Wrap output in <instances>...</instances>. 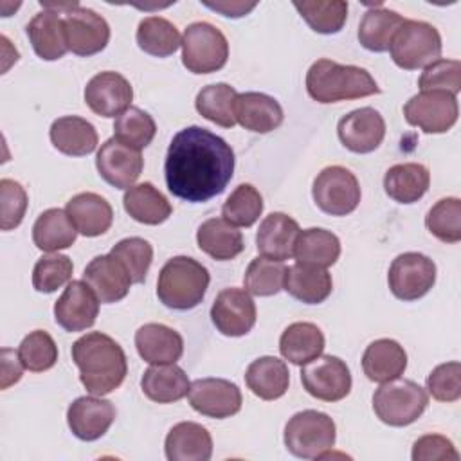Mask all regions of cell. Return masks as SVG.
<instances>
[{"label": "cell", "mask_w": 461, "mask_h": 461, "mask_svg": "<svg viewBox=\"0 0 461 461\" xmlns=\"http://www.w3.org/2000/svg\"><path fill=\"white\" fill-rule=\"evenodd\" d=\"M189 378L176 364H151L140 378L142 393L157 403H173L189 393Z\"/></svg>", "instance_id": "cell-32"}, {"label": "cell", "mask_w": 461, "mask_h": 461, "mask_svg": "<svg viewBox=\"0 0 461 461\" xmlns=\"http://www.w3.org/2000/svg\"><path fill=\"white\" fill-rule=\"evenodd\" d=\"M299 230V223L292 216L285 212L268 214L259 223L256 234L258 252L276 261L290 259L294 256V245Z\"/></svg>", "instance_id": "cell-24"}, {"label": "cell", "mask_w": 461, "mask_h": 461, "mask_svg": "<svg viewBox=\"0 0 461 461\" xmlns=\"http://www.w3.org/2000/svg\"><path fill=\"white\" fill-rule=\"evenodd\" d=\"M427 389L438 402H456L461 398V364L447 362L434 367L427 376Z\"/></svg>", "instance_id": "cell-52"}, {"label": "cell", "mask_w": 461, "mask_h": 461, "mask_svg": "<svg viewBox=\"0 0 461 461\" xmlns=\"http://www.w3.org/2000/svg\"><path fill=\"white\" fill-rule=\"evenodd\" d=\"M83 281L94 290L99 303L110 304L124 299L131 286V277L113 254L95 256L83 270Z\"/></svg>", "instance_id": "cell-20"}, {"label": "cell", "mask_w": 461, "mask_h": 461, "mask_svg": "<svg viewBox=\"0 0 461 461\" xmlns=\"http://www.w3.org/2000/svg\"><path fill=\"white\" fill-rule=\"evenodd\" d=\"M303 20L312 31L319 34L339 32L348 18V2L330 0V2H294Z\"/></svg>", "instance_id": "cell-44"}, {"label": "cell", "mask_w": 461, "mask_h": 461, "mask_svg": "<svg viewBox=\"0 0 461 461\" xmlns=\"http://www.w3.org/2000/svg\"><path fill=\"white\" fill-rule=\"evenodd\" d=\"M427 391L412 380L394 378L384 382L373 394V411L380 421L391 427L414 423L427 409Z\"/></svg>", "instance_id": "cell-6"}, {"label": "cell", "mask_w": 461, "mask_h": 461, "mask_svg": "<svg viewBox=\"0 0 461 461\" xmlns=\"http://www.w3.org/2000/svg\"><path fill=\"white\" fill-rule=\"evenodd\" d=\"M164 450L169 461H207L212 456V438L200 423L180 421L167 432Z\"/></svg>", "instance_id": "cell-25"}, {"label": "cell", "mask_w": 461, "mask_h": 461, "mask_svg": "<svg viewBox=\"0 0 461 461\" xmlns=\"http://www.w3.org/2000/svg\"><path fill=\"white\" fill-rule=\"evenodd\" d=\"M405 18L396 11L385 7H373L366 11L358 25V41L364 49L371 52H385L391 47V41L403 23Z\"/></svg>", "instance_id": "cell-39"}, {"label": "cell", "mask_w": 461, "mask_h": 461, "mask_svg": "<svg viewBox=\"0 0 461 461\" xmlns=\"http://www.w3.org/2000/svg\"><path fill=\"white\" fill-rule=\"evenodd\" d=\"M245 382L258 398L272 402L288 391L290 371L277 357H259L249 364Z\"/></svg>", "instance_id": "cell-33"}, {"label": "cell", "mask_w": 461, "mask_h": 461, "mask_svg": "<svg viewBox=\"0 0 461 461\" xmlns=\"http://www.w3.org/2000/svg\"><path fill=\"white\" fill-rule=\"evenodd\" d=\"M137 45L149 56L167 58L182 45L178 29L162 16H146L137 27Z\"/></svg>", "instance_id": "cell-40"}, {"label": "cell", "mask_w": 461, "mask_h": 461, "mask_svg": "<svg viewBox=\"0 0 461 461\" xmlns=\"http://www.w3.org/2000/svg\"><path fill=\"white\" fill-rule=\"evenodd\" d=\"M191 407L207 418H230L240 412L243 398L240 387L225 378H198L189 385Z\"/></svg>", "instance_id": "cell-14"}, {"label": "cell", "mask_w": 461, "mask_h": 461, "mask_svg": "<svg viewBox=\"0 0 461 461\" xmlns=\"http://www.w3.org/2000/svg\"><path fill=\"white\" fill-rule=\"evenodd\" d=\"M393 61L403 70L423 68L441 56V36L432 23L421 20H403L391 47Z\"/></svg>", "instance_id": "cell-7"}, {"label": "cell", "mask_w": 461, "mask_h": 461, "mask_svg": "<svg viewBox=\"0 0 461 461\" xmlns=\"http://www.w3.org/2000/svg\"><path fill=\"white\" fill-rule=\"evenodd\" d=\"M387 283L394 297L416 301L436 283V263L420 252H403L389 267Z\"/></svg>", "instance_id": "cell-12"}, {"label": "cell", "mask_w": 461, "mask_h": 461, "mask_svg": "<svg viewBox=\"0 0 461 461\" xmlns=\"http://www.w3.org/2000/svg\"><path fill=\"white\" fill-rule=\"evenodd\" d=\"M182 63L193 74H211L225 67L229 43L209 22H194L182 34Z\"/></svg>", "instance_id": "cell-8"}, {"label": "cell", "mask_w": 461, "mask_h": 461, "mask_svg": "<svg viewBox=\"0 0 461 461\" xmlns=\"http://www.w3.org/2000/svg\"><path fill=\"white\" fill-rule=\"evenodd\" d=\"M61 13L43 9L32 16L27 23V36L38 58L45 61H54L65 56L68 50L65 40V27Z\"/></svg>", "instance_id": "cell-28"}, {"label": "cell", "mask_w": 461, "mask_h": 461, "mask_svg": "<svg viewBox=\"0 0 461 461\" xmlns=\"http://www.w3.org/2000/svg\"><path fill=\"white\" fill-rule=\"evenodd\" d=\"M205 7L212 9V11H218L220 14L223 16H229V18H240V16H245L247 13H250L258 4L256 2H229V0H221V2H203Z\"/></svg>", "instance_id": "cell-55"}, {"label": "cell", "mask_w": 461, "mask_h": 461, "mask_svg": "<svg viewBox=\"0 0 461 461\" xmlns=\"http://www.w3.org/2000/svg\"><path fill=\"white\" fill-rule=\"evenodd\" d=\"M77 229L67 211L52 207L43 211L32 225V241L40 250L58 252L74 245Z\"/></svg>", "instance_id": "cell-36"}, {"label": "cell", "mask_w": 461, "mask_h": 461, "mask_svg": "<svg viewBox=\"0 0 461 461\" xmlns=\"http://www.w3.org/2000/svg\"><path fill=\"white\" fill-rule=\"evenodd\" d=\"M234 173V151L202 126L180 130L166 153L164 175L171 194L191 203L221 194Z\"/></svg>", "instance_id": "cell-1"}, {"label": "cell", "mask_w": 461, "mask_h": 461, "mask_svg": "<svg viewBox=\"0 0 461 461\" xmlns=\"http://www.w3.org/2000/svg\"><path fill=\"white\" fill-rule=\"evenodd\" d=\"M211 321L221 335H247L256 324V304L250 294L236 286L223 288L211 306Z\"/></svg>", "instance_id": "cell-15"}, {"label": "cell", "mask_w": 461, "mask_h": 461, "mask_svg": "<svg viewBox=\"0 0 461 461\" xmlns=\"http://www.w3.org/2000/svg\"><path fill=\"white\" fill-rule=\"evenodd\" d=\"M63 14L65 40L70 52L77 56H94L108 45L110 25L101 14L81 5Z\"/></svg>", "instance_id": "cell-13"}, {"label": "cell", "mask_w": 461, "mask_h": 461, "mask_svg": "<svg viewBox=\"0 0 461 461\" xmlns=\"http://www.w3.org/2000/svg\"><path fill=\"white\" fill-rule=\"evenodd\" d=\"M306 92L313 101L328 104L380 94V86L366 68L322 58L306 72Z\"/></svg>", "instance_id": "cell-3"}, {"label": "cell", "mask_w": 461, "mask_h": 461, "mask_svg": "<svg viewBox=\"0 0 461 461\" xmlns=\"http://www.w3.org/2000/svg\"><path fill=\"white\" fill-rule=\"evenodd\" d=\"M95 166L104 182L115 189H128L140 176L144 158L140 151L131 149L112 137L101 144L95 157Z\"/></svg>", "instance_id": "cell-17"}, {"label": "cell", "mask_w": 461, "mask_h": 461, "mask_svg": "<svg viewBox=\"0 0 461 461\" xmlns=\"http://www.w3.org/2000/svg\"><path fill=\"white\" fill-rule=\"evenodd\" d=\"M196 243L202 252L218 261H229L245 249L243 234L225 218H209L196 230Z\"/></svg>", "instance_id": "cell-30"}, {"label": "cell", "mask_w": 461, "mask_h": 461, "mask_svg": "<svg viewBox=\"0 0 461 461\" xmlns=\"http://www.w3.org/2000/svg\"><path fill=\"white\" fill-rule=\"evenodd\" d=\"M340 256V240L326 229L310 227L299 230L294 245V258L297 263L328 268L335 265Z\"/></svg>", "instance_id": "cell-38"}, {"label": "cell", "mask_w": 461, "mask_h": 461, "mask_svg": "<svg viewBox=\"0 0 461 461\" xmlns=\"http://www.w3.org/2000/svg\"><path fill=\"white\" fill-rule=\"evenodd\" d=\"M286 270L288 268L283 261L258 256L249 263L245 270V276H243L245 290L258 297L276 295L285 288Z\"/></svg>", "instance_id": "cell-42"}, {"label": "cell", "mask_w": 461, "mask_h": 461, "mask_svg": "<svg viewBox=\"0 0 461 461\" xmlns=\"http://www.w3.org/2000/svg\"><path fill=\"white\" fill-rule=\"evenodd\" d=\"M263 212V198L250 184H240L223 202L221 216L238 227L254 225Z\"/></svg>", "instance_id": "cell-45"}, {"label": "cell", "mask_w": 461, "mask_h": 461, "mask_svg": "<svg viewBox=\"0 0 461 461\" xmlns=\"http://www.w3.org/2000/svg\"><path fill=\"white\" fill-rule=\"evenodd\" d=\"M52 146L70 157L90 155L97 148V131L92 122L77 115H65L50 124Z\"/></svg>", "instance_id": "cell-29"}, {"label": "cell", "mask_w": 461, "mask_h": 461, "mask_svg": "<svg viewBox=\"0 0 461 461\" xmlns=\"http://www.w3.org/2000/svg\"><path fill=\"white\" fill-rule=\"evenodd\" d=\"M412 461H457L459 452L454 443L441 434H425L412 445Z\"/></svg>", "instance_id": "cell-53"}, {"label": "cell", "mask_w": 461, "mask_h": 461, "mask_svg": "<svg viewBox=\"0 0 461 461\" xmlns=\"http://www.w3.org/2000/svg\"><path fill=\"white\" fill-rule=\"evenodd\" d=\"M133 88L130 81L113 70L95 74L85 86V103L101 117H119L130 108Z\"/></svg>", "instance_id": "cell-16"}, {"label": "cell", "mask_w": 461, "mask_h": 461, "mask_svg": "<svg viewBox=\"0 0 461 461\" xmlns=\"http://www.w3.org/2000/svg\"><path fill=\"white\" fill-rule=\"evenodd\" d=\"M407 367V353L393 339L373 340L362 355L364 375L376 384L394 380L403 375Z\"/></svg>", "instance_id": "cell-27"}, {"label": "cell", "mask_w": 461, "mask_h": 461, "mask_svg": "<svg viewBox=\"0 0 461 461\" xmlns=\"http://www.w3.org/2000/svg\"><path fill=\"white\" fill-rule=\"evenodd\" d=\"M77 232L86 238L104 234L113 221L112 205L97 193H79L67 202L65 207Z\"/></svg>", "instance_id": "cell-26"}, {"label": "cell", "mask_w": 461, "mask_h": 461, "mask_svg": "<svg viewBox=\"0 0 461 461\" xmlns=\"http://www.w3.org/2000/svg\"><path fill=\"white\" fill-rule=\"evenodd\" d=\"M418 86L420 90H443L456 95L461 90V63L457 59H436L425 67Z\"/></svg>", "instance_id": "cell-50"}, {"label": "cell", "mask_w": 461, "mask_h": 461, "mask_svg": "<svg viewBox=\"0 0 461 461\" xmlns=\"http://www.w3.org/2000/svg\"><path fill=\"white\" fill-rule=\"evenodd\" d=\"M236 95L238 92L234 90V86L227 83L207 85L196 94L194 106H196V112L207 121L223 128H232L236 124V117H234Z\"/></svg>", "instance_id": "cell-41"}, {"label": "cell", "mask_w": 461, "mask_h": 461, "mask_svg": "<svg viewBox=\"0 0 461 461\" xmlns=\"http://www.w3.org/2000/svg\"><path fill=\"white\" fill-rule=\"evenodd\" d=\"M234 117L245 130L268 133L281 126L285 113L277 99L263 92H243L236 95Z\"/></svg>", "instance_id": "cell-22"}, {"label": "cell", "mask_w": 461, "mask_h": 461, "mask_svg": "<svg viewBox=\"0 0 461 461\" xmlns=\"http://www.w3.org/2000/svg\"><path fill=\"white\" fill-rule=\"evenodd\" d=\"M430 173L423 164L405 162L394 164L385 171L384 189L389 198L398 203H414L429 189Z\"/></svg>", "instance_id": "cell-34"}, {"label": "cell", "mask_w": 461, "mask_h": 461, "mask_svg": "<svg viewBox=\"0 0 461 461\" xmlns=\"http://www.w3.org/2000/svg\"><path fill=\"white\" fill-rule=\"evenodd\" d=\"M331 274L315 265L295 263L288 267L285 276V288L294 299L306 304H319L331 294Z\"/></svg>", "instance_id": "cell-31"}, {"label": "cell", "mask_w": 461, "mask_h": 461, "mask_svg": "<svg viewBox=\"0 0 461 461\" xmlns=\"http://www.w3.org/2000/svg\"><path fill=\"white\" fill-rule=\"evenodd\" d=\"M72 360L79 380L94 396L115 391L126 378L128 360L124 349L110 335L90 331L72 344Z\"/></svg>", "instance_id": "cell-2"}, {"label": "cell", "mask_w": 461, "mask_h": 461, "mask_svg": "<svg viewBox=\"0 0 461 461\" xmlns=\"http://www.w3.org/2000/svg\"><path fill=\"white\" fill-rule=\"evenodd\" d=\"M457 113L456 95L443 90H421L403 106L405 121L425 133L448 131L456 124Z\"/></svg>", "instance_id": "cell-10"}, {"label": "cell", "mask_w": 461, "mask_h": 461, "mask_svg": "<svg viewBox=\"0 0 461 461\" xmlns=\"http://www.w3.org/2000/svg\"><path fill=\"white\" fill-rule=\"evenodd\" d=\"M335 421L321 411L295 412L285 425V445L290 454L303 459H322L335 445Z\"/></svg>", "instance_id": "cell-5"}, {"label": "cell", "mask_w": 461, "mask_h": 461, "mask_svg": "<svg viewBox=\"0 0 461 461\" xmlns=\"http://www.w3.org/2000/svg\"><path fill=\"white\" fill-rule=\"evenodd\" d=\"M312 196L322 212L346 216L358 207L360 185L349 169L342 166H328L315 176Z\"/></svg>", "instance_id": "cell-9"}, {"label": "cell", "mask_w": 461, "mask_h": 461, "mask_svg": "<svg viewBox=\"0 0 461 461\" xmlns=\"http://www.w3.org/2000/svg\"><path fill=\"white\" fill-rule=\"evenodd\" d=\"M128 270L131 283H142L153 261V247L148 240L131 236L115 243L110 250Z\"/></svg>", "instance_id": "cell-49"}, {"label": "cell", "mask_w": 461, "mask_h": 461, "mask_svg": "<svg viewBox=\"0 0 461 461\" xmlns=\"http://www.w3.org/2000/svg\"><path fill=\"white\" fill-rule=\"evenodd\" d=\"M155 133H157V124L153 117L137 106H130L113 122V137L121 144L137 151L149 146Z\"/></svg>", "instance_id": "cell-43"}, {"label": "cell", "mask_w": 461, "mask_h": 461, "mask_svg": "<svg viewBox=\"0 0 461 461\" xmlns=\"http://www.w3.org/2000/svg\"><path fill=\"white\" fill-rule=\"evenodd\" d=\"M122 205L135 221L144 225H158L166 221L173 211L167 198L151 182L128 187L122 196Z\"/></svg>", "instance_id": "cell-35"}, {"label": "cell", "mask_w": 461, "mask_h": 461, "mask_svg": "<svg viewBox=\"0 0 461 461\" xmlns=\"http://www.w3.org/2000/svg\"><path fill=\"white\" fill-rule=\"evenodd\" d=\"M99 313V299L85 281H70L54 304V319L65 331L92 328Z\"/></svg>", "instance_id": "cell-18"}, {"label": "cell", "mask_w": 461, "mask_h": 461, "mask_svg": "<svg viewBox=\"0 0 461 461\" xmlns=\"http://www.w3.org/2000/svg\"><path fill=\"white\" fill-rule=\"evenodd\" d=\"M72 270V259L65 254L41 256L32 268V286L41 294H52L70 281Z\"/></svg>", "instance_id": "cell-48"}, {"label": "cell", "mask_w": 461, "mask_h": 461, "mask_svg": "<svg viewBox=\"0 0 461 461\" xmlns=\"http://www.w3.org/2000/svg\"><path fill=\"white\" fill-rule=\"evenodd\" d=\"M115 420L112 402L97 396H79L67 411V423L72 434L83 441H95L104 436Z\"/></svg>", "instance_id": "cell-21"}, {"label": "cell", "mask_w": 461, "mask_h": 461, "mask_svg": "<svg viewBox=\"0 0 461 461\" xmlns=\"http://www.w3.org/2000/svg\"><path fill=\"white\" fill-rule=\"evenodd\" d=\"M135 348L148 364H175L184 353V339L166 324L148 322L135 331Z\"/></svg>", "instance_id": "cell-23"}, {"label": "cell", "mask_w": 461, "mask_h": 461, "mask_svg": "<svg viewBox=\"0 0 461 461\" xmlns=\"http://www.w3.org/2000/svg\"><path fill=\"white\" fill-rule=\"evenodd\" d=\"M306 393L322 402H339L351 391V373L346 362L335 355H319L301 369Z\"/></svg>", "instance_id": "cell-11"}, {"label": "cell", "mask_w": 461, "mask_h": 461, "mask_svg": "<svg viewBox=\"0 0 461 461\" xmlns=\"http://www.w3.org/2000/svg\"><path fill=\"white\" fill-rule=\"evenodd\" d=\"M425 225L439 241L457 243L461 240V200L456 196L438 200L429 209Z\"/></svg>", "instance_id": "cell-46"}, {"label": "cell", "mask_w": 461, "mask_h": 461, "mask_svg": "<svg viewBox=\"0 0 461 461\" xmlns=\"http://www.w3.org/2000/svg\"><path fill=\"white\" fill-rule=\"evenodd\" d=\"M18 355L25 369L41 373L58 362V346L47 331L34 330L20 342Z\"/></svg>", "instance_id": "cell-47"}, {"label": "cell", "mask_w": 461, "mask_h": 461, "mask_svg": "<svg viewBox=\"0 0 461 461\" xmlns=\"http://www.w3.org/2000/svg\"><path fill=\"white\" fill-rule=\"evenodd\" d=\"M27 193L20 182L11 178L0 180V229H16L27 211Z\"/></svg>", "instance_id": "cell-51"}, {"label": "cell", "mask_w": 461, "mask_h": 461, "mask_svg": "<svg viewBox=\"0 0 461 461\" xmlns=\"http://www.w3.org/2000/svg\"><path fill=\"white\" fill-rule=\"evenodd\" d=\"M337 133L349 151L371 153L385 137V121L380 112L371 106L357 108L339 121Z\"/></svg>", "instance_id": "cell-19"}, {"label": "cell", "mask_w": 461, "mask_h": 461, "mask_svg": "<svg viewBox=\"0 0 461 461\" xmlns=\"http://www.w3.org/2000/svg\"><path fill=\"white\" fill-rule=\"evenodd\" d=\"M209 281V270L200 261L189 256H175L160 268L157 295L171 310H191L202 303Z\"/></svg>", "instance_id": "cell-4"}, {"label": "cell", "mask_w": 461, "mask_h": 461, "mask_svg": "<svg viewBox=\"0 0 461 461\" xmlns=\"http://www.w3.org/2000/svg\"><path fill=\"white\" fill-rule=\"evenodd\" d=\"M2 358V371H0V389H7L9 385L16 384L23 375V364L20 360L18 351L4 348L0 353Z\"/></svg>", "instance_id": "cell-54"}, {"label": "cell", "mask_w": 461, "mask_h": 461, "mask_svg": "<svg viewBox=\"0 0 461 461\" xmlns=\"http://www.w3.org/2000/svg\"><path fill=\"white\" fill-rule=\"evenodd\" d=\"M279 351L288 362L304 366L322 355L324 335L313 322H294L281 333Z\"/></svg>", "instance_id": "cell-37"}]
</instances>
